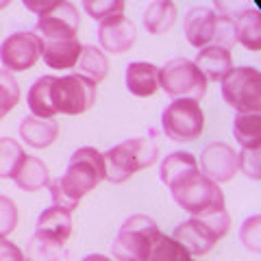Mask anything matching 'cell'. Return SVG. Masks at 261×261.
Wrapping results in <instances>:
<instances>
[{
    "instance_id": "cell-16",
    "label": "cell",
    "mask_w": 261,
    "mask_h": 261,
    "mask_svg": "<svg viewBox=\"0 0 261 261\" xmlns=\"http://www.w3.org/2000/svg\"><path fill=\"white\" fill-rule=\"evenodd\" d=\"M194 65L202 72V76L209 81H222L228 72L233 70V59H231V53L226 48H220V46H207V48H200L196 53V59Z\"/></svg>"
},
{
    "instance_id": "cell-34",
    "label": "cell",
    "mask_w": 261,
    "mask_h": 261,
    "mask_svg": "<svg viewBox=\"0 0 261 261\" xmlns=\"http://www.w3.org/2000/svg\"><path fill=\"white\" fill-rule=\"evenodd\" d=\"M259 222H261V218L259 216H252L240 228V240H242V244L246 248L255 250V252H259Z\"/></svg>"
},
{
    "instance_id": "cell-8",
    "label": "cell",
    "mask_w": 261,
    "mask_h": 261,
    "mask_svg": "<svg viewBox=\"0 0 261 261\" xmlns=\"http://www.w3.org/2000/svg\"><path fill=\"white\" fill-rule=\"evenodd\" d=\"M96 100V85L79 74L55 76L50 87V102L57 113L79 116L85 113Z\"/></svg>"
},
{
    "instance_id": "cell-15",
    "label": "cell",
    "mask_w": 261,
    "mask_h": 261,
    "mask_svg": "<svg viewBox=\"0 0 261 261\" xmlns=\"http://www.w3.org/2000/svg\"><path fill=\"white\" fill-rule=\"evenodd\" d=\"M83 44L79 42V37L72 39H39V57H44V61L55 70H70L74 68Z\"/></svg>"
},
{
    "instance_id": "cell-31",
    "label": "cell",
    "mask_w": 261,
    "mask_h": 261,
    "mask_svg": "<svg viewBox=\"0 0 261 261\" xmlns=\"http://www.w3.org/2000/svg\"><path fill=\"white\" fill-rule=\"evenodd\" d=\"M83 9L92 15L94 20H105L111 18V15H120L124 11V3L122 0H85Z\"/></svg>"
},
{
    "instance_id": "cell-23",
    "label": "cell",
    "mask_w": 261,
    "mask_h": 261,
    "mask_svg": "<svg viewBox=\"0 0 261 261\" xmlns=\"http://www.w3.org/2000/svg\"><path fill=\"white\" fill-rule=\"evenodd\" d=\"M76 74L83 76L87 81H92L94 85H98L100 81L107 76V70H109V59L100 48L96 46H83L81 50V57L76 61Z\"/></svg>"
},
{
    "instance_id": "cell-2",
    "label": "cell",
    "mask_w": 261,
    "mask_h": 261,
    "mask_svg": "<svg viewBox=\"0 0 261 261\" xmlns=\"http://www.w3.org/2000/svg\"><path fill=\"white\" fill-rule=\"evenodd\" d=\"M102 159L107 172L105 178L111 183H124L140 170L150 168L159 159V148L148 137H130L102 152Z\"/></svg>"
},
{
    "instance_id": "cell-1",
    "label": "cell",
    "mask_w": 261,
    "mask_h": 261,
    "mask_svg": "<svg viewBox=\"0 0 261 261\" xmlns=\"http://www.w3.org/2000/svg\"><path fill=\"white\" fill-rule=\"evenodd\" d=\"M105 176L107 172H105L102 152H98L92 146H83L70 157L63 176L48 183L53 205L72 214V209L79 207L81 198L92 192L100 181H105Z\"/></svg>"
},
{
    "instance_id": "cell-22",
    "label": "cell",
    "mask_w": 261,
    "mask_h": 261,
    "mask_svg": "<svg viewBox=\"0 0 261 261\" xmlns=\"http://www.w3.org/2000/svg\"><path fill=\"white\" fill-rule=\"evenodd\" d=\"M176 22V5L170 0H154L144 11V27L152 35H163Z\"/></svg>"
},
{
    "instance_id": "cell-4",
    "label": "cell",
    "mask_w": 261,
    "mask_h": 261,
    "mask_svg": "<svg viewBox=\"0 0 261 261\" xmlns=\"http://www.w3.org/2000/svg\"><path fill=\"white\" fill-rule=\"evenodd\" d=\"M159 226L148 216H130L120 226L111 244L113 257L118 261H148L152 244L159 235Z\"/></svg>"
},
{
    "instance_id": "cell-14",
    "label": "cell",
    "mask_w": 261,
    "mask_h": 261,
    "mask_svg": "<svg viewBox=\"0 0 261 261\" xmlns=\"http://www.w3.org/2000/svg\"><path fill=\"white\" fill-rule=\"evenodd\" d=\"M216 24H218V15L214 9L209 7H194L185 13L183 20V29H185V37L194 48H207L214 42V33H216Z\"/></svg>"
},
{
    "instance_id": "cell-17",
    "label": "cell",
    "mask_w": 261,
    "mask_h": 261,
    "mask_svg": "<svg viewBox=\"0 0 261 261\" xmlns=\"http://www.w3.org/2000/svg\"><path fill=\"white\" fill-rule=\"evenodd\" d=\"M126 87L133 96H152L159 89V68L148 61H133L126 68Z\"/></svg>"
},
{
    "instance_id": "cell-30",
    "label": "cell",
    "mask_w": 261,
    "mask_h": 261,
    "mask_svg": "<svg viewBox=\"0 0 261 261\" xmlns=\"http://www.w3.org/2000/svg\"><path fill=\"white\" fill-rule=\"evenodd\" d=\"M20 102V85L9 70H0V120Z\"/></svg>"
},
{
    "instance_id": "cell-11",
    "label": "cell",
    "mask_w": 261,
    "mask_h": 261,
    "mask_svg": "<svg viewBox=\"0 0 261 261\" xmlns=\"http://www.w3.org/2000/svg\"><path fill=\"white\" fill-rule=\"evenodd\" d=\"M198 170L202 176H207L214 183H226L238 174V152L228 144L214 142L200 152Z\"/></svg>"
},
{
    "instance_id": "cell-7",
    "label": "cell",
    "mask_w": 261,
    "mask_h": 261,
    "mask_svg": "<svg viewBox=\"0 0 261 261\" xmlns=\"http://www.w3.org/2000/svg\"><path fill=\"white\" fill-rule=\"evenodd\" d=\"M222 98L238 113H259L261 109V74L257 68H233L222 79Z\"/></svg>"
},
{
    "instance_id": "cell-3",
    "label": "cell",
    "mask_w": 261,
    "mask_h": 261,
    "mask_svg": "<svg viewBox=\"0 0 261 261\" xmlns=\"http://www.w3.org/2000/svg\"><path fill=\"white\" fill-rule=\"evenodd\" d=\"M168 187L174 196L176 205L183 207L187 214H192V218H200L205 214H211V211L224 209V194L220 185L202 176L198 168L172 181Z\"/></svg>"
},
{
    "instance_id": "cell-32",
    "label": "cell",
    "mask_w": 261,
    "mask_h": 261,
    "mask_svg": "<svg viewBox=\"0 0 261 261\" xmlns=\"http://www.w3.org/2000/svg\"><path fill=\"white\" fill-rule=\"evenodd\" d=\"M18 207L9 196L0 194V240H5L18 226Z\"/></svg>"
},
{
    "instance_id": "cell-10",
    "label": "cell",
    "mask_w": 261,
    "mask_h": 261,
    "mask_svg": "<svg viewBox=\"0 0 261 261\" xmlns=\"http://www.w3.org/2000/svg\"><path fill=\"white\" fill-rule=\"evenodd\" d=\"M39 59V39L33 31H15L0 46V61L5 70L24 72L33 68Z\"/></svg>"
},
{
    "instance_id": "cell-24",
    "label": "cell",
    "mask_w": 261,
    "mask_h": 261,
    "mask_svg": "<svg viewBox=\"0 0 261 261\" xmlns=\"http://www.w3.org/2000/svg\"><path fill=\"white\" fill-rule=\"evenodd\" d=\"M53 81H55V76H42V79H37L29 89L27 100H29V109H31V113L35 118L53 120L57 116V111H55L53 102H50Z\"/></svg>"
},
{
    "instance_id": "cell-20",
    "label": "cell",
    "mask_w": 261,
    "mask_h": 261,
    "mask_svg": "<svg viewBox=\"0 0 261 261\" xmlns=\"http://www.w3.org/2000/svg\"><path fill=\"white\" fill-rule=\"evenodd\" d=\"M235 39L246 46L248 50H259L261 48V15L257 9H244L235 13L233 20Z\"/></svg>"
},
{
    "instance_id": "cell-29",
    "label": "cell",
    "mask_w": 261,
    "mask_h": 261,
    "mask_svg": "<svg viewBox=\"0 0 261 261\" xmlns=\"http://www.w3.org/2000/svg\"><path fill=\"white\" fill-rule=\"evenodd\" d=\"M148 261H192V255L178 242L168 238V235L159 233L157 240H154V244H152Z\"/></svg>"
},
{
    "instance_id": "cell-12",
    "label": "cell",
    "mask_w": 261,
    "mask_h": 261,
    "mask_svg": "<svg viewBox=\"0 0 261 261\" xmlns=\"http://www.w3.org/2000/svg\"><path fill=\"white\" fill-rule=\"evenodd\" d=\"M137 42V29L124 13L105 18L98 24V44L102 50L113 55L128 53Z\"/></svg>"
},
{
    "instance_id": "cell-26",
    "label": "cell",
    "mask_w": 261,
    "mask_h": 261,
    "mask_svg": "<svg viewBox=\"0 0 261 261\" xmlns=\"http://www.w3.org/2000/svg\"><path fill=\"white\" fill-rule=\"evenodd\" d=\"M196 168H198V163H196V157L192 152H170L168 157L161 161L159 178L163 185H170L172 181L181 178L183 174L192 172Z\"/></svg>"
},
{
    "instance_id": "cell-5",
    "label": "cell",
    "mask_w": 261,
    "mask_h": 261,
    "mask_svg": "<svg viewBox=\"0 0 261 261\" xmlns=\"http://www.w3.org/2000/svg\"><path fill=\"white\" fill-rule=\"evenodd\" d=\"M159 87L172 98H190L198 102L207 94V79L194 61L176 57L159 68Z\"/></svg>"
},
{
    "instance_id": "cell-19",
    "label": "cell",
    "mask_w": 261,
    "mask_h": 261,
    "mask_svg": "<svg viewBox=\"0 0 261 261\" xmlns=\"http://www.w3.org/2000/svg\"><path fill=\"white\" fill-rule=\"evenodd\" d=\"M35 233H42L46 238L57 240V242H68L70 233H72V216L70 211H65L61 207H50L39 214L37 218V231Z\"/></svg>"
},
{
    "instance_id": "cell-25",
    "label": "cell",
    "mask_w": 261,
    "mask_h": 261,
    "mask_svg": "<svg viewBox=\"0 0 261 261\" xmlns=\"http://www.w3.org/2000/svg\"><path fill=\"white\" fill-rule=\"evenodd\" d=\"M233 135L242 148H259L261 144L259 113H238L233 120Z\"/></svg>"
},
{
    "instance_id": "cell-38",
    "label": "cell",
    "mask_w": 261,
    "mask_h": 261,
    "mask_svg": "<svg viewBox=\"0 0 261 261\" xmlns=\"http://www.w3.org/2000/svg\"><path fill=\"white\" fill-rule=\"evenodd\" d=\"M7 5H9V0H3V3H0V9H5Z\"/></svg>"
},
{
    "instance_id": "cell-6",
    "label": "cell",
    "mask_w": 261,
    "mask_h": 261,
    "mask_svg": "<svg viewBox=\"0 0 261 261\" xmlns=\"http://www.w3.org/2000/svg\"><path fill=\"white\" fill-rule=\"evenodd\" d=\"M161 128L172 142H194L205 128V113L190 98H174L161 113Z\"/></svg>"
},
{
    "instance_id": "cell-27",
    "label": "cell",
    "mask_w": 261,
    "mask_h": 261,
    "mask_svg": "<svg viewBox=\"0 0 261 261\" xmlns=\"http://www.w3.org/2000/svg\"><path fill=\"white\" fill-rule=\"evenodd\" d=\"M65 250L63 242L46 238L42 233H35L27 244V261H61Z\"/></svg>"
},
{
    "instance_id": "cell-18",
    "label": "cell",
    "mask_w": 261,
    "mask_h": 261,
    "mask_svg": "<svg viewBox=\"0 0 261 261\" xmlns=\"http://www.w3.org/2000/svg\"><path fill=\"white\" fill-rule=\"evenodd\" d=\"M20 135L33 148H46L59 135V124L55 120H42L35 116H27L20 122Z\"/></svg>"
},
{
    "instance_id": "cell-36",
    "label": "cell",
    "mask_w": 261,
    "mask_h": 261,
    "mask_svg": "<svg viewBox=\"0 0 261 261\" xmlns=\"http://www.w3.org/2000/svg\"><path fill=\"white\" fill-rule=\"evenodd\" d=\"M50 3L53 0H48V3H31V0H24V7H27L29 11H35L39 15V13H44L48 7H50Z\"/></svg>"
},
{
    "instance_id": "cell-13",
    "label": "cell",
    "mask_w": 261,
    "mask_h": 261,
    "mask_svg": "<svg viewBox=\"0 0 261 261\" xmlns=\"http://www.w3.org/2000/svg\"><path fill=\"white\" fill-rule=\"evenodd\" d=\"M172 240L181 244L190 255H207L220 238L207 226L202 218H190L174 228Z\"/></svg>"
},
{
    "instance_id": "cell-28",
    "label": "cell",
    "mask_w": 261,
    "mask_h": 261,
    "mask_svg": "<svg viewBox=\"0 0 261 261\" xmlns=\"http://www.w3.org/2000/svg\"><path fill=\"white\" fill-rule=\"evenodd\" d=\"M27 159L22 146L11 137H0V178H13Z\"/></svg>"
},
{
    "instance_id": "cell-37",
    "label": "cell",
    "mask_w": 261,
    "mask_h": 261,
    "mask_svg": "<svg viewBox=\"0 0 261 261\" xmlns=\"http://www.w3.org/2000/svg\"><path fill=\"white\" fill-rule=\"evenodd\" d=\"M83 261H111V259L105 257V255H87Z\"/></svg>"
},
{
    "instance_id": "cell-35",
    "label": "cell",
    "mask_w": 261,
    "mask_h": 261,
    "mask_svg": "<svg viewBox=\"0 0 261 261\" xmlns=\"http://www.w3.org/2000/svg\"><path fill=\"white\" fill-rule=\"evenodd\" d=\"M0 261H27L24 252L9 240H0Z\"/></svg>"
},
{
    "instance_id": "cell-21",
    "label": "cell",
    "mask_w": 261,
    "mask_h": 261,
    "mask_svg": "<svg viewBox=\"0 0 261 261\" xmlns=\"http://www.w3.org/2000/svg\"><path fill=\"white\" fill-rule=\"evenodd\" d=\"M13 181L24 192H39V190H44V187H48L50 174H48V168L42 159L29 157L27 154V159H24V163L20 166L18 174L13 176Z\"/></svg>"
},
{
    "instance_id": "cell-33",
    "label": "cell",
    "mask_w": 261,
    "mask_h": 261,
    "mask_svg": "<svg viewBox=\"0 0 261 261\" xmlns=\"http://www.w3.org/2000/svg\"><path fill=\"white\" fill-rule=\"evenodd\" d=\"M238 170H242L244 174L252 181L261 178V170H259V148H244L238 152Z\"/></svg>"
},
{
    "instance_id": "cell-9",
    "label": "cell",
    "mask_w": 261,
    "mask_h": 261,
    "mask_svg": "<svg viewBox=\"0 0 261 261\" xmlns=\"http://www.w3.org/2000/svg\"><path fill=\"white\" fill-rule=\"evenodd\" d=\"M81 27V15L79 9L72 3L65 0H53L50 7L37 15L35 24V37L37 39H72L76 37Z\"/></svg>"
}]
</instances>
